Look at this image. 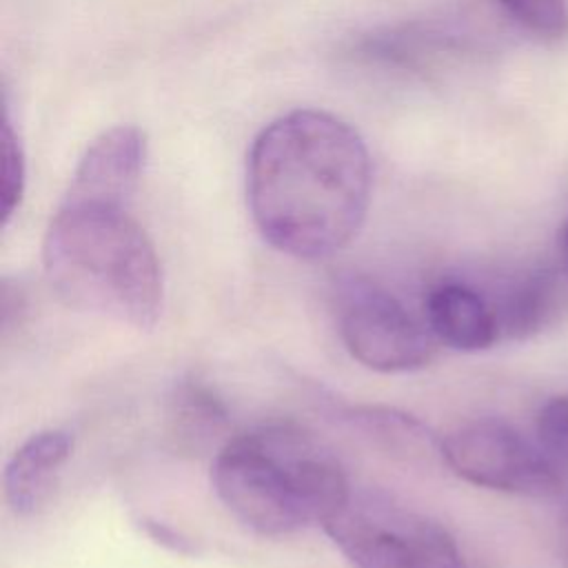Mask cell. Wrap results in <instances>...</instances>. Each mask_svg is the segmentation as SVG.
<instances>
[{"instance_id":"4fadbf2b","label":"cell","mask_w":568,"mask_h":568,"mask_svg":"<svg viewBox=\"0 0 568 568\" xmlns=\"http://www.w3.org/2000/svg\"><path fill=\"white\" fill-rule=\"evenodd\" d=\"M24 180H27V169H24V153L22 144L11 126L9 115H4L2 124V180H0V209H2V224L11 220L16 209L22 202L24 193Z\"/></svg>"},{"instance_id":"5bb4252c","label":"cell","mask_w":568,"mask_h":568,"mask_svg":"<svg viewBox=\"0 0 568 568\" xmlns=\"http://www.w3.org/2000/svg\"><path fill=\"white\" fill-rule=\"evenodd\" d=\"M526 29L544 38L568 33V0H499Z\"/></svg>"},{"instance_id":"ba28073f","label":"cell","mask_w":568,"mask_h":568,"mask_svg":"<svg viewBox=\"0 0 568 568\" xmlns=\"http://www.w3.org/2000/svg\"><path fill=\"white\" fill-rule=\"evenodd\" d=\"M424 315L433 337L455 351L477 353L501 339L493 302L464 282L437 284L424 302Z\"/></svg>"},{"instance_id":"277c9868","label":"cell","mask_w":568,"mask_h":568,"mask_svg":"<svg viewBox=\"0 0 568 568\" xmlns=\"http://www.w3.org/2000/svg\"><path fill=\"white\" fill-rule=\"evenodd\" d=\"M322 528L355 568H466L439 521L375 490H351Z\"/></svg>"},{"instance_id":"9c48e42d","label":"cell","mask_w":568,"mask_h":568,"mask_svg":"<svg viewBox=\"0 0 568 568\" xmlns=\"http://www.w3.org/2000/svg\"><path fill=\"white\" fill-rule=\"evenodd\" d=\"M71 450L73 435L60 428L33 433L13 450L2 473V486L16 515H33L44 504Z\"/></svg>"},{"instance_id":"9a60e30c","label":"cell","mask_w":568,"mask_h":568,"mask_svg":"<svg viewBox=\"0 0 568 568\" xmlns=\"http://www.w3.org/2000/svg\"><path fill=\"white\" fill-rule=\"evenodd\" d=\"M537 439L559 468H568V395L552 397L541 406Z\"/></svg>"},{"instance_id":"3957f363","label":"cell","mask_w":568,"mask_h":568,"mask_svg":"<svg viewBox=\"0 0 568 568\" xmlns=\"http://www.w3.org/2000/svg\"><path fill=\"white\" fill-rule=\"evenodd\" d=\"M211 484L226 510L264 537L324 526L353 490L333 450L293 424L229 439L213 459Z\"/></svg>"},{"instance_id":"2e32d148","label":"cell","mask_w":568,"mask_h":568,"mask_svg":"<svg viewBox=\"0 0 568 568\" xmlns=\"http://www.w3.org/2000/svg\"><path fill=\"white\" fill-rule=\"evenodd\" d=\"M561 248H564V260H566V268H568V224L561 233Z\"/></svg>"},{"instance_id":"7a4b0ae2","label":"cell","mask_w":568,"mask_h":568,"mask_svg":"<svg viewBox=\"0 0 568 568\" xmlns=\"http://www.w3.org/2000/svg\"><path fill=\"white\" fill-rule=\"evenodd\" d=\"M55 297L75 311L151 331L162 315V271L129 206L62 200L42 242Z\"/></svg>"},{"instance_id":"8fae6325","label":"cell","mask_w":568,"mask_h":568,"mask_svg":"<svg viewBox=\"0 0 568 568\" xmlns=\"http://www.w3.org/2000/svg\"><path fill=\"white\" fill-rule=\"evenodd\" d=\"M229 415L224 404L193 379L180 382L169 402L171 437L180 448L200 450L224 433Z\"/></svg>"},{"instance_id":"6da1fadb","label":"cell","mask_w":568,"mask_h":568,"mask_svg":"<svg viewBox=\"0 0 568 568\" xmlns=\"http://www.w3.org/2000/svg\"><path fill=\"white\" fill-rule=\"evenodd\" d=\"M366 142L317 109L280 115L253 140L246 200L262 237L297 260H324L353 242L371 202Z\"/></svg>"},{"instance_id":"e0dca14e","label":"cell","mask_w":568,"mask_h":568,"mask_svg":"<svg viewBox=\"0 0 568 568\" xmlns=\"http://www.w3.org/2000/svg\"><path fill=\"white\" fill-rule=\"evenodd\" d=\"M566 561H568V537H566Z\"/></svg>"},{"instance_id":"30bf717a","label":"cell","mask_w":568,"mask_h":568,"mask_svg":"<svg viewBox=\"0 0 568 568\" xmlns=\"http://www.w3.org/2000/svg\"><path fill=\"white\" fill-rule=\"evenodd\" d=\"M557 282L548 271H532L508 284L493 302L499 337L526 339L539 333L555 313Z\"/></svg>"},{"instance_id":"52a82bcc","label":"cell","mask_w":568,"mask_h":568,"mask_svg":"<svg viewBox=\"0 0 568 568\" xmlns=\"http://www.w3.org/2000/svg\"><path fill=\"white\" fill-rule=\"evenodd\" d=\"M144 166V135L135 126L100 133L80 158L64 200L129 206Z\"/></svg>"},{"instance_id":"7c38bea8","label":"cell","mask_w":568,"mask_h":568,"mask_svg":"<svg viewBox=\"0 0 568 568\" xmlns=\"http://www.w3.org/2000/svg\"><path fill=\"white\" fill-rule=\"evenodd\" d=\"M351 422L390 453H428L433 446V435L428 428L419 419L395 408H355L351 410Z\"/></svg>"},{"instance_id":"8992f818","label":"cell","mask_w":568,"mask_h":568,"mask_svg":"<svg viewBox=\"0 0 568 568\" xmlns=\"http://www.w3.org/2000/svg\"><path fill=\"white\" fill-rule=\"evenodd\" d=\"M439 450L457 477L479 488L524 497H548L561 490L559 466L548 453L495 417L473 419L450 430Z\"/></svg>"},{"instance_id":"5b68a950","label":"cell","mask_w":568,"mask_h":568,"mask_svg":"<svg viewBox=\"0 0 568 568\" xmlns=\"http://www.w3.org/2000/svg\"><path fill=\"white\" fill-rule=\"evenodd\" d=\"M337 333L362 366L377 373H410L435 355V337L386 288L348 277L337 291Z\"/></svg>"}]
</instances>
